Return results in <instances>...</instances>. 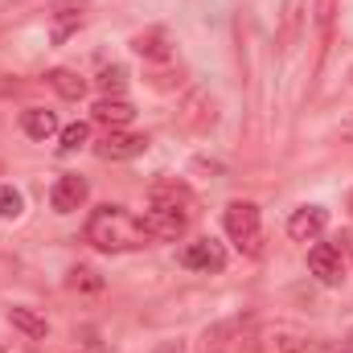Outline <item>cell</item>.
Returning a JSON list of instances; mask_svg holds the SVG:
<instances>
[{"label":"cell","mask_w":353,"mask_h":353,"mask_svg":"<svg viewBox=\"0 0 353 353\" xmlns=\"http://www.w3.org/2000/svg\"><path fill=\"white\" fill-rule=\"evenodd\" d=\"M140 222H144L148 243H176V239L189 230L193 218H185V214H169V210H148Z\"/></svg>","instance_id":"obj_7"},{"label":"cell","mask_w":353,"mask_h":353,"mask_svg":"<svg viewBox=\"0 0 353 353\" xmlns=\"http://www.w3.org/2000/svg\"><path fill=\"white\" fill-rule=\"evenodd\" d=\"M90 115H94V123H103V128L111 132V128H128V123L136 119V107H132L128 99H119V94H103V99L90 107Z\"/></svg>","instance_id":"obj_10"},{"label":"cell","mask_w":353,"mask_h":353,"mask_svg":"<svg viewBox=\"0 0 353 353\" xmlns=\"http://www.w3.org/2000/svg\"><path fill=\"white\" fill-rule=\"evenodd\" d=\"M181 263L193 267V271H222L226 267V251H222L218 239H197V243H189L181 251Z\"/></svg>","instance_id":"obj_9"},{"label":"cell","mask_w":353,"mask_h":353,"mask_svg":"<svg viewBox=\"0 0 353 353\" xmlns=\"http://www.w3.org/2000/svg\"><path fill=\"white\" fill-rule=\"evenodd\" d=\"M74 353H103V341L94 329H79L74 333Z\"/></svg>","instance_id":"obj_22"},{"label":"cell","mask_w":353,"mask_h":353,"mask_svg":"<svg viewBox=\"0 0 353 353\" xmlns=\"http://www.w3.org/2000/svg\"><path fill=\"white\" fill-rule=\"evenodd\" d=\"M300 345H304L300 333H292V329H275V333H267L263 341H259V353H300Z\"/></svg>","instance_id":"obj_17"},{"label":"cell","mask_w":353,"mask_h":353,"mask_svg":"<svg viewBox=\"0 0 353 353\" xmlns=\"http://www.w3.org/2000/svg\"><path fill=\"white\" fill-rule=\"evenodd\" d=\"M8 325H12L17 333H25L29 341H41V337L50 333V321H46L37 308H29V304H12V308H8Z\"/></svg>","instance_id":"obj_11"},{"label":"cell","mask_w":353,"mask_h":353,"mask_svg":"<svg viewBox=\"0 0 353 353\" xmlns=\"http://www.w3.org/2000/svg\"><path fill=\"white\" fill-rule=\"evenodd\" d=\"M90 144V128L87 123H70V128H62V152H74V148H87Z\"/></svg>","instance_id":"obj_21"},{"label":"cell","mask_w":353,"mask_h":353,"mask_svg":"<svg viewBox=\"0 0 353 353\" xmlns=\"http://www.w3.org/2000/svg\"><path fill=\"white\" fill-rule=\"evenodd\" d=\"M94 87L103 90V94H119V90L128 87V66H119V62L103 66V70H99V79H94Z\"/></svg>","instance_id":"obj_19"},{"label":"cell","mask_w":353,"mask_h":353,"mask_svg":"<svg viewBox=\"0 0 353 353\" xmlns=\"http://www.w3.org/2000/svg\"><path fill=\"white\" fill-rule=\"evenodd\" d=\"M345 210H350V214H353V193H350V201H345Z\"/></svg>","instance_id":"obj_26"},{"label":"cell","mask_w":353,"mask_h":353,"mask_svg":"<svg viewBox=\"0 0 353 353\" xmlns=\"http://www.w3.org/2000/svg\"><path fill=\"white\" fill-rule=\"evenodd\" d=\"M222 226H226L230 243H234L247 259H259V255H263V218H259V205H251V201H230L226 214H222Z\"/></svg>","instance_id":"obj_2"},{"label":"cell","mask_w":353,"mask_h":353,"mask_svg":"<svg viewBox=\"0 0 353 353\" xmlns=\"http://www.w3.org/2000/svg\"><path fill=\"white\" fill-rule=\"evenodd\" d=\"M189 128H210L214 123V99L205 94V90H193L189 99H185V115H181Z\"/></svg>","instance_id":"obj_14"},{"label":"cell","mask_w":353,"mask_h":353,"mask_svg":"<svg viewBox=\"0 0 353 353\" xmlns=\"http://www.w3.org/2000/svg\"><path fill=\"white\" fill-rule=\"evenodd\" d=\"M152 210H169V214H185V218H197V201L185 185L176 181H161L152 185Z\"/></svg>","instance_id":"obj_8"},{"label":"cell","mask_w":353,"mask_h":353,"mask_svg":"<svg viewBox=\"0 0 353 353\" xmlns=\"http://www.w3.org/2000/svg\"><path fill=\"white\" fill-rule=\"evenodd\" d=\"M329 226V210L325 205H300L292 218H288V234L292 243H316Z\"/></svg>","instance_id":"obj_6"},{"label":"cell","mask_w":353,"mask_h":353,"mask_svg":"<svg viewBox=\"0 0 353 353\" xmlns=\"http://www.w3.org/2000/svg\"><path fill=\"white\" fill-rule=\"evenodd\" d=\"M87 243L94 251L119 255V251L148 247V234H144V222L136 214H128L123 205H99L87 218Z\"/></svg>","instance_id":"obj_1"},{"label":"cell","mask_w":353,"mask_h":353,"mask_svg":"<svg viewBox=\"0 0 353 353\" xmlns=\"http://www.w3.org/2000/svg\"><path fill=\"white\" fill-rule=\"evenodd\" d=\"M300 25H304V0H288V4H283V21H279V46H283V50L296 46Z\"/></svg>","instance_id":"obj_15"},{"label":"cell","mask_w":353,"mask_h":353,"mask_svg":"<svg viewBox=\"0 0 353 353\" xmlns=\"http://www.w3.org/2000/svg\"><path fill=\"white\" fill-rule=\"evenodd\" d=\"M46 83L58 90L62 99H70V103H79V99L87 94V79H83V74H74V70H66V66L50 70V74H46Z\"/></svg>","instance_id":"obj_13"},{"label":"cell","mask_w":353,"mask_h":353,"mask_svg":"<svg viewBox=\"0 0 353 353\" xmlns=\"http://www.w3.org/2000/svg\"><path fill=\"white\" fill-rule=\"evenodd\" d=\"M308 267H312V275H316L325 288H337V283L345 279V259H341V247H333V243H316V247L308 251Z\"/></svg>","instance_id":"obj_5"},{"label":"cell","mask_w":353,"mask_h":353,"mask_svg":"<svg viewBox=\"0 0 353 353\" xmlns=\"http://www.w3.org/2000/svg\"><path fill=\"white\" fill-rule=\"evenodd\" d=\"M21 128H25L29 140H50L58 132V115L46 111V107H29V111H21Z\"/></svg>","instance_id":"obj_12"},{"label":"cell","mask_w":353,"mask_h":353,"mask_svg":"<svg viewBox=\"0 0 353 353\" xmlns=\"http://www.w3.org/2000/svg\"><path fill=\"white\" fill-rule=\"evenodd\" d=\"M350 79H353V70H350Z\"/></svg>","instance_id":"obj_28"},{"label":"cell","mask_w":353,"mask_h":353,"mask_svg":"<svg viewBox=\"0 0 353 353\" xmlns=\"http://www.w3.org/2000/svg\"><path fill=\"white\" fill-rule=\"evenodd\" d=\"M341 247H345V251L353 255V234H341Z\"/></svg>","instance_id":"obj_25"},{"label":"cell","mask_w":353,"mask_h":353,"mask_svg":"<svg viewBox=\"0 0 353 353\" xmlns=\"http://www.w3.org/2000/svg\"><path fill=\"white\" fill-rule=\"evenodd\" d=\"M83 21H87L83 8H58L54 12V41H66L74 29H83Z\"/></svg>","instance_id":"obj_18"},{"label":"cell","mask_w":353,"mask_h":353,"mask_svg":"<svg viewBox=\"0 0 353 353\" xmlns=\"http://www.w3.org/2000/svg\"><path fill=\"white\" fill-rule=\"evenodd\" d=\"M316 29H321V37L333 33V0H321L316 4Z\"/></svg>","instance_id":"obj_24"},{"label":"cell","mask_w":353,"mask_h":353,"mask_svg":"<svg viewBox=\"0 0 353 353\" xmlns=\"http://www.w3.org/2000/svg\"><path fill=\"white\" fill-rule=\"evenodd\" d=\"M94 152H99L103 161H132V157L148 152V136H136V132L111 128V132H107V136L94 144Z\"/></svg>","instance_id":"obj_3"},{"label":"cell","mask_w":353,"mask_h":353,"mask_svg":"<svg viewBox=\"0 0 353 353\" xmlns=\"http://www.w3.org/2000/svg\"><path fill=\"white\" fill-rule=\"evenodd\" d=\"M25 214V193L17 185H0V218H21Z\"/></svg>","instance_id":"obj_20"},{"label":"cell","mask_w":353,"mask_h":353,"mask_svg":"<svg viewBox=\"0 0 353 353\" xmlns=\"http://www.w3.org/2000/svg\"><path fill=\"white\" fill-rule=\"evenodd\" d=\"M87 197H90V185H87V176H79V173L58 176L54 189H50V205H54L58 214H74V210H83Z\"/></svg>","instance_id":"obj_4"},{"label":"cell","mask_w":353,"mask_h":353,"mask_svg":"<svg viewBox=\"0 0 353 353\" xmlns=\"http://www.w3.org/2000/svg\"><path fill=\"white\" fill-rule=\"evenodd\" d=\"M132 46H136V54L157 58V62H165V58L173 54V50H169V33H165V29H148V33H140Z\"/></svg>","instance_id":"obj_16"},{"label":"cell","mask_w":353,"mask_h":353,"mask_svg":"<svg viewBox=\"0 0 353 353\" xmlns=\"http://www.w3.org/2000/svg\"><path fill=\"white\" fill-rule=\"evenodd\" d=\"M0 353H8V350H4V345H0Z\"/></svg>","instance_id":"obj_27"},{"label":"cell","mask_w":353,"mask_h":353,"mask_svg":"<svg viewBox=\"0 0 353 353\" xmlns=\"http://www.w3.org/2000/svg\"><path fill=\"white\" fill-rule=\"evenodd\" d=\"M70 275H74V279H70L74 288H90V292H94V288H103V279H99V271H90V267H74Z\"/></svg>","instance_id":"obj_23"}]
</instances>
